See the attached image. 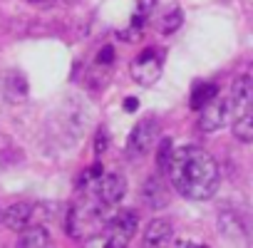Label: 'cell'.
<instances>
[{"mask_svg":"<svg viewBox=\"0 0 253 248\" xmlns=\"http://www.w3.org/2000/svg\"><path fill=\"white\" fill-rule=\"evenodd\" d=\"M228 99H221V97H213L209 104H204L199 109V129L201 132H216L221 129L226 119H228Z\"/></svg>","mask_w":253,"mask_h":248,"instance_id":"6","label":"cell"},{"mask_svg":"<svg viewBox=\"0 0 253 248\" xmlns=\"http://www.w3.org/2000/svg\"><path fill=\"white\" fill-rule=\"evenodd\" d=\"M18 246H23V248H45V246H50V233L42 226H28L25 231H20Z\"/></svg>","mask_w":253,"mask_h":248,"instance_id":"13","label":"cell"},{"mask_svg":"<svg viewBox=\"0 0 253 248\" xmlns=\"http://www.w3.org/2000/svg\"><path fill=\"white\" fill-rule=\"evenodd\" d=\"M154 5H157V0H137V15L147 18L154 10Z\"/></svg>","mask_w":253,"mask_h":248,"instance_id":"21","label":"cell"},{"mask_svg":"<svg viewBox=\"0 0 253 248\" xmlns=\"http://www.w3.org/2000/svg\"><path fill=\"white\" fill-rule=\"evenodd\" d=\"M233 137L243 144H253V112L236 117L233 122Z\"/></svg>","mask_w":253,"mask_h":248,"instance_id":"15","label":"cell"},{"mask_svg":"<svg viewBox=\"0 0 253 248\" xmlns=\"http://www.w3.org/2000/svg\"><path fill=\"white\" fill-rule=\"evenodd\" d=\"M0 218H3V211H0Z\"/></svg>","mask_w":253,"mask_h":248,"instance_id":"24","label":"cell"},{"mask_svg":"<svg viewBox=\"0 0 253 248\" xmlns=\"http://www.w3.org/2000/svg\"><path fill=\"white\" fill-rule=\"evenodd\" d=\"M137 226H139V216L132 208H124L117 216H112L107 221V228H104L109 246H117V248L126 246V243L132 241V236L137 233Z\"/></svg>","mask_w":253,"mask_h":248,"instance_id":"3","label":"cell"},{"mask_svg":"<svg viewBox=\"0 0 253 248\" xmlns=\"http://www.w3.org/2000/svg\"><path fill=\"white\" fill-rule=\"evenodd\" d=\"M167 174H169L171 186L191 201L211 199L218 189V181H221L216 159L194 144L174 149V157L169 162Z\"/></svg>","mask_w":253,"mask_h":248,"instance_id":"1","label":"cell"},{"mask_svg":"<svg viewBox=\"0 0 253 248\" xmlns=\"http://www.w3.org/2000/svg\"><path fill=\"white\" fill-rule=\"evenodd\" d=\"M126 194V179L122 174H104L99 181H97V199L104 204V206H114L124 199Z\"/></svg>","mask_w":253,"mask_h":248,"instance_id":"7","label":"cell"},{"mask_svg":"<svg viewBox=\"0 0 253 248\" xmlns=\"http://www.w3.org/2000/svg\"><path fill=\"white\" fill-rule=\"evenodd\" d=\"M174 246H181V248H191V246H204L201 241H189V238H176Z\"/></svg>","mask_w":253,"mask_h":248,"instance_id":"23","label":"cell"},{"mask_svg":"<svg viewBox=\"0 0 253 248\" xmlns=\"http://www.w3.org/2000/svg\"><path fill=\"white\" fill-rule=\"evenodd\" d=\"M171 157H174V144H171V139H169V137H164V139L159 142V149H157V166H159V171H164V174H167Z\"/></svg>","mask_w":253,"mask_h":248,"instance_id":"17","label":"cell"},{"mask_svg":"<svg viewBox=\"0 0 253 248\" xmlns=\"http://www.w3.org/2000/svg\"><path fill=\"white\" fill-rule=\"evenodd\" d=\"M228 112L241 117L253 112V77L251 75H238L231 84L228 94Z\"/></svg>","mask_w":253,"mask_h":248,"instance_id":"4","label":"cell"},{"mask_svg":"<svg viewBox=\"0 0 253 248\" xmlns=\"http://www.w3.org/2000/svg\"><path fill=\"white\" fill-rule=\"evenodd\" d=\"M3 94H5L10 102H20V99L28 94V80H25L18 70H10V72L3 77Z\"/></svg>","mask_w":253,"mask_h":248,"instance_id":"12","label":"cell"},{"mask_svg":"<svg viewBox=\"0 0 253 248\" xmlns=\"http://www.w3.org/2000/svg\"><path fill=\"white\" fill-rule=\"evenodd\" d=\"M112 60H114V47L112 45H104L99 50V55H97V62L99 65H112Z\"/></svg>","mask_w":253,"mask_h":248,"instance_id":"20","label":"cell"},{"mask_svg":"<svg viewBox=\"0 0 253 248\" xmlns=\"http://www.w3.org/2000/svg\"><path fill=\"white\" fill-rule=\"evenodd\" d=\"M142 201L149 208H154V211H159V208H164L169 204V194H167V189H164V184H162L159 176H149L144 181V186H142Z\"/></svg>","mask_w":253,"mask_h":248,"instance_id":"9","label":"cell"},{"mask_svg":"<svg viewBox=\"0 0 253 248\" xmlns=\"http://www.w3.org/2000/svg\"><path fill=\"white\" fill-rule=\"evenodd\" d=\"M162 65H164V52L154 45L144 47L139 52V57L132 62V77L134 82H139L142 87H152L159 82L162 77Z\"/></svg>","mask_w":253,"mask_h":248,"instance_id":"2","label":"cell"},{"mask_svg":"<svg viewBox=\"0 0 253 248\" xmlns=\"http://www.w3.org/2000/svg\"><path fill=\"white\" fill-rule=\"evenodd\" d=\"M218 231H221V236L223 238H228V241H246L248 238V231H246V226H243V221L238 218V213H233V211H221L218 213Z\"/></svg>","mask_w":253,"mask_h":248,"instance_id":"10","label":"cell"},{"mask_svg":"<svg viewBox=\"0 0 253 248\" xmlns=\"http://www.w3.org/2000/svg\"><path fill=\"white\" fill-rule=\"evenodd\" d=\"M171 236H174L171 221H167V218H154V221L147 226V231H144V246H149V248H154V246H167V243H171Z\"/></svg>","mask_w":253,"mask_h":248,"instance_id":"11","label":"cell"},{"mask_svg":"<svg viewBox=\"0 0 253 248\" xmlns=\"http://www.w3.org/2000/svg\"><path fill=\"white\" fill-rule=\"evenodd\" d=\"M137 107H139V99L137 97H126L124 99V109L126 112H137Z\"/></svg>","mask_w":253,"mask_h":248,"instance_id":"22","label":"cell"},{"mask_svg":"<svg viewBox=\"0 0 253 248\" xmlns=\"http://www.w3.org/2000/svg\"><path fill=\"white\" fill-rule=\"evenodd\" d=\"M30 218H33V206L25 204V201H18V204L8 206L5 213H3V223H5V228L18 231V233L25 231V228L30 226Z\"/></svg>","mask_w":253,"mask_h":248,"instance_id":"8","label":"cell"},{"mask_svg":"<svg viewBox=\"0 0 253 248\" xmlns=\"http://www.w3.org/2000/svg\"><path fill=\"white\" fill-rule=\"evenodd\" d=\"M107 147H109V132L104 129V127H99L97 129V134H94V154H102V152H107Z\"/></svg>","mask_w":253,"mask_h":248,"instance_id":"19","label":"cell"},{"mask_svg":"<svg viewBox=\"0 0 253 248\" xmlns=\"http://www.w3.org/2000/svg\"><path fill=\"white\" fill-rule=\"evenodd\" d=\"M154 142H157V119L144 117L132 129L129 139H126V149H129V154H134V157H142L154 147Z\"/></svg>","mask_w":253,"mask_h":248,"instance_id":"5","label":"cell"},{"mask_svg":"<svg viewBox=\"0 0 253 248\" xmlns=\"http://www.w3.org/2000/svg\"><path fill=\"white\" fill-rule=\"evenodd\" d=\"M181 23H184V10L181 8H171L164 18H162V33L164 35H174L179 28H181Z\"/></svg>","mask_w":253,"mask_h":248,"instance_id":"16","label":"cell"},{"mask_svg":"<svg viewBox=\"0 0 253 248\" xmlns=\"http://www.w3.org/2000/svg\"><path fill=\"white\" fill-rule=\"evenodd\" d=\"M102 176H104V169H102V164H92V166H87V169L82 171V176H80L77 186H80V189L97 186V181H99Z\"/></svg>","mask_w":253,"mask_h":248,"instance_id":"18","label":"cell"},{"mask_svg":"<svg viewBox=\"0 0 253 248\" xmlns=\"http://www.w3.org/2000/svg\"><path fill=\"white\" fill-rule=\"evenodd\" d=\"M213 97H218V87L213 84V82H201V84H196L194 87V92H191V109H201L204 104H209Z\"/></svg>","mask_w":253,"mask_h":248,"instance_id":"14","label":"cell"}]
</instances>
